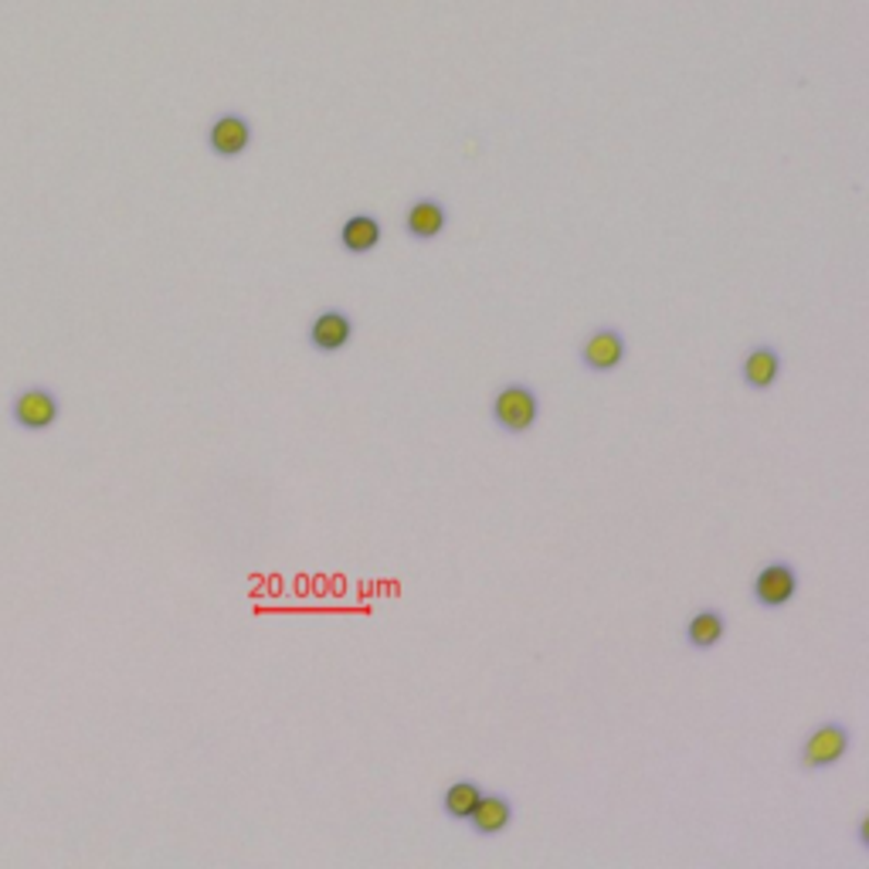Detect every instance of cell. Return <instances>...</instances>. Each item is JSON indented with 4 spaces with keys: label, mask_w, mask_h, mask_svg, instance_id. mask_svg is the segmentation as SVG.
<instances>
[{
    "label": "cell",
    "mask_w": 869,
    "mask_h": 869,
    "mask_svg": "<svg viewBox=\"0 0 869 869\" xmlns=\"http://www.w3.org/2000/svg\"><path fill=\"white\" fill-rule=\"evenodd\" d=\"M489 415H492V421H496V428H500V431L526 434L540 418V397H537V391L531 384L510 381V384H503L500 391L492 394Z\"/></svg>",
    "instance_id": "cell-1"
},
{
    "label": "cell",
    "mask_w": 869,
    "mask_h": 869,
    "mask_svg": "<svg viewBox=\"0 0 869 869\" xmlns=\"http://www.w3.org/2000/svg\"><path fill=\"white\" fill-rule=\"evenodd\" d=\"M853 748V730L843 721H825L819 724L809 737H805L801 751H798V764L801 771H829L840 764Z\"/></svg>",
    "instance_id": "cell-2"
},
{
    "label": "cell",
    "mask_w": 869,
    "mask_h": 869,
    "mask_svg": "<svg viewBox=\"0 0 869 869\" xmlns=\"http://www.w3.org/2000/svg\"><path fill=\"white\" fill-rule=\"evenodd\" d=\"M798 595V568L791 561H767L751 584V598L758 608L778 611L785 605H791Z\"/></svg>",
    "instance_id": "cell-3"
},
{
    "label": "cell",
    "mask_w": 869,
    "mask_h": 869,
    "mask_svg": "<svg viewBox=\"0 0 869 869\" xmlns=\"http://www.w3.org/2000/svg\"><path fill=\"white\" fill-rule=\"evenodd\" d=\"M626 357H629V344L615 326H598L581 347V364L592 370V374H611V370L626 364Z\"/></svg>",
    "instance_id": "cell-4"
},
{
    "label": "cell",
    "mask_w": 869,
    "mask_h": 869,
    "mask_svg": "<svg viewBox=\"0 0 869 869\" xmlns=\"http://www.w3.org/2000/svg\"><path fill=\"white\" fill-rule=\"evenodd\" d=\"M306 340H309V347H313L317 354L347 350L350 340H354V317L344 313V309H336V306L323 309V313H317L313 323H309Z\"/></svg>",
    "instance_id": "cell-5"
},
{
    "label": "cell",
    "mask_w": 869,
    "mask_h": 869,
    "mask_svg": "<svg viewBox=\"0 0 869 869\" xmlns=\"http://www.w3.org/2000/svg\"><path fill=\"white\" fill-rule=\"evenodd\" d=\"M207 146H211L214 157H225V160L241 157V153L252 146V122L238 112L217 116L207 130Z\"/></svg>",
    "instance_id": "cell-6"
},
{
    "label": "cell",
    "mask_w": 869,
    "mask_h": 869,
    "mask_svg": "<svg viewBox=\"0 0 869 869\" xmlns=\"http://www.w3.org/2000/svg\"><path fill=\"white\" fill-rule=\"evenodd\" d=\"M513 816H516V809H513V801L503 791H489V795L483 791L479 805L465 822L473 825V832L479 835V840H496V835H503L513 825Z\"/></svg>",
    "instance_id": "cell-7"
},
{
    "label": "cell",
    "mask_w": 869,
    "mask_h": 869,
    "mask_svg": "<svg viewBox=\"0 0 869 869\" xmlns=\"http://www.w3.org/2000/svg\"><path fill=\"white\" fill-rule=\"evenodd\" d=\"M778 378H782V354H778V347H771V344L751 347L748 357H743V364H740L743 388L771 391L774 384H778Z\"/></svg>",
    "instance_id": "cell-8"
},
{
    "label": "cell",
    "mask_w": 869,
    "mask_h": 869,
    "mask_svg": "<svg viewBox=\"0 0 869 869\" xmlns=\"http://www.w3.org/2000/svg\"><path fill=\"white\" fill-rule=\"evenodd\" d=\"M381 238H384L381 222L374 214H367V211L350 214L344 222V228H340V248H344L347 255H370L381 245Z\"/></svg>",
    "instance_id": "cell-9"
},
{
    "label": "cell",
    "mask_w": 869,
    "mask_h": 869,
    "mask_svg": "<svg viewBox=\"0 0 869 869\" xmlns=\"http://www.w3.org/2000/svg\"><path fill=\"white\" fill-rule=\"evenodd\" d=\"M445 228H449V211H445L442 201L421 198V201H415V204L405 211V231H408L415 241H434Z\"/></svg>",
    "instance_id": "cell-10"
},
{
    "label": "cell",
    "mask_w": 869,
    "mask_h": 869,
    "mask_svg": "<svg viewBox=\"0 0 869 869\" xmlns=\"http://www.w3.org/2000/svg\"><path fill=\"white\" fill-rule=\"evenodd\" d=\"M55 418H58V401H55V394H48L41 388H31L14 401V421L27 431L51 428Z\"/></svg>",
    "instance_id": "cell-11"
},
{
    "label": "cell",
    "mask_w": 869,
    "mask_h": 869,
    "mask_svg": "<svg viewBox=\"0 0 869 869\" xmlns=\"http://www.w3.org/2000/svg\"><path fill=\"white\" fill-rule=\"evenodd\" d=\"M682 635H687V645L693 652H710V648H717L727 635V618L721 608H700L697 615H690V622L687 629H682Z\"/></svg>",
    "instance_id": "cell-12"
},
{
    "label": "cell",
    "mask_w": 869,
    "mask_h": 869,
    "mask_svg": "<svg viewBox=\"0 0 869 869\" xmlns=\"http://www.w3.org/2000/svg\"><path fill=\"white\" fill-rule=\"evenodd\" d=\"M479 798H483V785L479 782H473V778H459V782H452L449 788H445V795H442V812H445V819H452V822H465L473 816V809L479 805Z\"/></svg>",
    "instance_id": "cell-13"
},
{
    "label": "cell",
    "mask_w": 869,
    "mask_h": 869,
    "mask_svg": "<svg viewBox=\"0 0 869 869\" xmlns=\"http://www.w3.org/2000/svg\"><path fill=\"white\" fill-rule=\"evenodd\" d=\"M856 843H859V849H869V822H866V819H862L859 829H856Z\"/></svg>",
    "instance_id": "cell-14"
}]
</instances>
